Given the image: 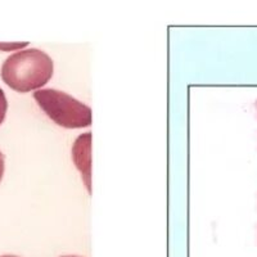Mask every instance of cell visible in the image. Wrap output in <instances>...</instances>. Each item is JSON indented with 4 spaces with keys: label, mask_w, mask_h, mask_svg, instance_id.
<instances>
[{
    "label": "cell",
    "mask_w": 257,
    "mask_h": 257,
    "mask_svg": "<svg viewBox=\"0 0 257 257\" xmlns=\"http://www.w3.org/2000/svg\"><path fill=\"white\" fill-rule=\"evenodd\" d=\"M54 64L49 54L36 48L20 50L3 62L0 76L9 88L20 93L35 91L50 81Z\"/></svg>",
    "instance_id": "obj_1"
},
{
    "label": "cell",
    "mask_w": 257,
    "mask_h": 257,
    "mask_svg": "<svg viewBox=\"0 0 257 257\" xmlns=\"http://www.w3.org/2000/svg\"><path fill=\"white\" fill-rule=\"evenodd\" d=\"M34 99L48 117L62 127L79 128L91 125L90 107L64 91L39 89L34 91Z\"/></svg>",
    "instance_id": "obj_2"
},
{
    "label": "cell",
    "mask_w": 257,
    "mask_h": 257,
    "mask_svg": "<svg viewBox=\"0 0 257 257\" xmlns=\"http://www.w3.org/2000/svg\"><path fill=\"white\" fill-rule=\"evenodd\" d=\"M72 160L81 173L82 180L89 193H91V133H84L72 146Z\"/></svg>",
    "instance_id": "obj_3"
},
{
    "label": "cell",
    "mask_w": 257,
    "mask_h": 257,
    "mask_svg": "<svg viewBox=\"0 0 257 257\" xmlns=\"http://www.w3.org/2000/svg\"><path fill=\"white\" fill-rule=\"evenodd\" d=\"M7 109H8V100H7L6 93L2 88H0V125L4 122L6 118Z\"/></svg>",
    "instance_id": "obj_4"
},
{
    "label": "cell",
    "mask_w": 257,
    "mask_h": 257,
    "mask_svg": "<svg viewBox=\"0 0 257 257\" xmlns=\"http://www.w3.org/2000/svg\"><path fill=\"white\" fill-rule=\"evenodd\" d=\"M27 45V43H11V44H3L0 43V50H12V49H18V48H22Z\"/></svg>",
    "instance_id": "obj_5"
},
{
    "label": "cell",
    "mask_w": 257,
    "mask_h": 257,
    "mask_svg": "<svg viewBox=\"0 0 257 257\" xmlns=\"http://www.w3.org/2000/svg\"><path fill=\"white\" fill-rule=\"evenodd\" d=\"M4 169H6V158H4V155L2 153V151H0V181L3 179Z\"/></svg>",
    "instance_id": "obj_6"
},
{
    "label": "cell",
    "mask_w": 257,
    "mask_h": 257,
    "mask_svg": "<svg viewBox=\"0 0 257 257\" xmlns=\"http://www.w3.org/2000/svg\"><path fill=\"white\" fill-rule=\"evenodd\" d=\"M0 257H18V256H13V254H4V256H0Z\"/></svg>",
    "instance_id": "obj_7"
},
{
    "label": "cell",
    "mask_w": 257,
    "mask_h": 257,
    "mask_svg": "<svg viewBox=\"0 0 257 257\" xmlns=\"http://www.w3.org/2000/svg\"><path fill=\"white\" fill-rule=\"evenodd\" d=\"M61 257H80V256H75V254H70V256H61Z\"/></svg>",
    "instance_id": "obj_8"
}]
</instances>
